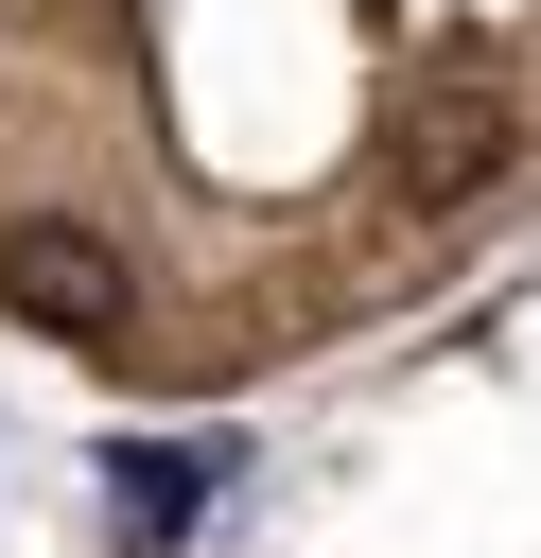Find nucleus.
I'll list each match as a JSON object with an SVG mask.
<instances>
[{"instance_id": "2", "label": "nucleus", "mask_w": 541, "mask_h": 558, "mask_svg": "<svg viewBox=\"0 0 541 558\" xmlns=\"http://www.w3.org/2000/svg\"><path fill=\"white\" fill-rule=\"evenodd\" d=\"M506 157H524V122H506L489 87H436V105L401 122V192H419V209H471Z\"/></svg>"}, {"instance_id": "1", "label": "nucleus", "mask_w": 541, "mask_h": 558, "mask_svg": "<svg viewBox=\"0 0 541 558\" xmlns=\"http://www.w3.org/2000/svg\"><path fill=\"white\" fill-rule=\"evenodd\" d=\"M0 314L52 331V349H122L140 296H122V244H105L87 209H17V227H0Z\"/></svg>"}, {"instance_id": "3", "label": "nucleus", "mask_w": 541, "mask_h": 558, "mask_svg": "<svg viewBox=\"0 0 541 558\" xmlns=\"http://www.w3.org/2000/svg\"><path fill=\"white\" fill-rule=\"evenodd\" d=\"M192 506H209V453H157V436H122V453H105V523H122V558H175V541H192Z\"/></svg>"}]
</instances>
